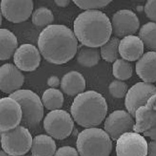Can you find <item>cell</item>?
<instances>
[{
	"mask_svg": "<svg viewBox=\"0 0 156 156\" xmlns=\"http://www.w3.org/2000/svg\"><path fill=\"white\" fill-rule=\"evenodd\" d=\"M40 54L50 63L62 65L74 58L78 51V40L69 27L51 24L45 27L37 39Z\"/></svg>",
	"mask_w": 156,
	"mask_h": 156,
	"instance_id": "obj_1",
	"label": "cell"
},
{
	"mask_svg": "<svg viewBox=\"0 0 156 156\" xmlns=\"http://www.w3.org/2000/svg\"><path fill=\"white\" fill-rule=\"evenodd\" d=\"M73 32L83 46L99 48L111 37V22L99 10L85 11L75 19Z\"/></svg>",
	"mask_w": 156,
	"mask_h": 156,
	"instance_id": "obj_2",
	"label": "cell"
},
{
	"mask_svg": "<svg viewBox=\"0 0 156 156\" xmlns=\"http://www.w3.org/2000/svg\"><path fill=\"white\" fill-rule=\"evenodd\" d=\"M108 112V105L100 93L89 90L77 95L71 106L73 119L80 126L90 128L100 125Z\"/></svg>",
	"mask_w": 156,
	"mask_h": 156,
	"instance_id": "obj_3",
	"label": "cell"
},
{
	"mask_svg": "<svg viewBox=\"0 0 156 156\" xmlns=\"http://www.w3.org/2000/svg\"><path fill=\"white\" fill-rule=\"evenodd\" d=\"M76 148L79 156H109L112 151V142L104 130L90 128L79 134Z\"/></svg>",
	"mask_w": 156,
	"mask_h": 156,
	"instance_id": "obj_4",
	"label": "cell"
},
{
	"mask_svg": "<svg viewBox=\"0 0 156 156\" xmlns=\"http://www.w3.org/2000/svg\"><path fill=\"white\" fill-rule=\"evenodd\" d=\"M9 97L16 100L21 108L23 126L33 128L40 124L44 117V106L38 95L29 90H19Z\"/></svg>",
	"mask_w": 156,
	"mask_h": 156,
	"instance_id": "obj_5",
	"label": "cell"
},
{
	"mask_svg": "<svg viewBox=\"0 0 156 156\" xmlns=\"http://www.w3.org/2000/svg\"><path fill=\"white\" fill-rule=\"evenodd\" d=\"M32 140L28 128L20 125L1 134L2 149L12 156H22L28 153L31 149Z\"/></svg>",
	"mask_w": 156,
	"mask_h": 156,
	"instance_id": "obj_6",
	"label": "cell"
},
{
	"mask_svg": "<svg viewBox=\"0 0 156 156\" xmlns=\"http://www.w3.org/2000/svg\"><path fill=\"white\" fill-rule=\"evenodd\" d=\"M43 126L50 137L62 140L71 135L74 129V122L68 112L60 109L53 110L46 115Z\"/></svg>",
	"mask_w": 156,
	"mask_h": 156,
	"instance_id": "obj_7",
	"label": "cell"
},
{
	"mask_svg": "<svg viewBox=\"0 0 156 156\" xmlns=\"http://www.w3.org/2000/svg\"><path fill=\"white\" fill-rule=\"evenodd\" d=\"M156 96L153 95L145 105L140 107L135 111V125L133 131L143 133L144 136L155 141L156 129Z\"/></svg>",
	"mask_w": 156,
	"mask_h": 156,
	"instance_id": "obj_8",
	"label": "cell"
},
{
	"mask_svg": "<svg viewBox=\"0 0 156 156\" xmlns=\"http://www.w3.org/2000/svg\"><path fill=\"white\" fill-rule=\"evenodd\" d=\"M147 150L148 142L140 133H126L117 140V156H146Z\"/></svg>",
	"mask_w": 156,
	"mask_h": 156,
	"instance_id": "obj_9",
	"label": "cell"
},
{
	"mask_svg": "<svg viewBox=\"0 0 156 156\" xmlns=\"http://www.w3.org/2000/svg\"><path fill=\"white\" fill-rule=\"evenodd\" d=\"M135 122L133 117L125 110H115L109 115L104 123V131L110 138L117 141L121 135L132 132Z\"/></svg>",
	"mask_w": 156,
	"mask_h": 156,
	"instance_id": "obj_10",
	"label": "cell"
},
{
	"mask_svg": "<svg viewBox=\"0 0 156 156\" xmlns=\"http://www.w3.org/2000/svg\"><path fill=\"white\" fill-rule=\"evenodd\" d=\"M153 95H156V87L152 83L139 82L128 90L126 94L125 106L128 112L134 117L135 111L145 105Z\"/></svg>",
	"mask_w": 156,
	"mask_h": 156,
	"instance_id": "obj_11",
	"label": "cell"
},
{
	"mask_svg": "<svg viewBox=\"0 0 156 156\" xmlns=\"http://www.w3.org/2000/svg\"><path fill=\"white\" fill-rule=\"evenodd\" d=\"M111 25L113 34L119 38L135 34L140 28V22L134 12L123 9L113 15Z\"/></svg>",
	"mask_w": 156,
	"mask_h": 156,
	"instance_id": "obj_12",
	"label": "cell"
},
{
	"mask_svg": "<svg viewBox=\"0 0 156 156\" xmlns=\"http://www.w3.org/2000/svg\"><path fill=\"white\" fill-rule=\"evenodd\" d=\"M22 110L16 100L11 97L0 99V132H6L21 124Z\"/></svg>",
	"mask_w": 156,
	"mask_h": 156,
	"instance_id": "obj_13",
	"label": "cell"
},
{
	"mask_svg": "<svg viewBox=\"0 0 156 156\" xmlns=\"http://www.w3.org/2000/svg\"><path fill=\"white\" fill-rule=\"evenodd\" d=\"M33 1H9L3 0L0 4L2 15L12 23L18 24L29 18L34 9Z\"/></svg>",
	"mask_w": 156,
	"mask_h": 156,
	"instance_id": "obj_14",
	"label": "cell"
},
{
	"mask_svg": "<svg viewBox=\"0 0 156 156\" xmlns=\"http://www.w3.org/2000/svg\"><path fill=\"white\" fill-rule=\"evenodd\" d=\"M15 65L20 71L33 72L37 69L41 62L38 49L31 44H23L17 47L13 54Z\"/></svg>",
	"mask_w": 156,
	"mask_h": 156,
	"instance_id": "obj_15",
	"label": "cell"
},
{
	"mask_svg": "<svg viewBox=\"0 0 156 156\" xmlns=\"http://www.w3.org/2000/svg\"><path fill=\"white\" fill-rule=\"evenodd\" d=\"M24 76L16 65L6 63L0 67V91L11 94L20 90Z\"/></svg>",
	"mask_w": 156,
	"mask_h": 156,
	"instance_id": "obj_16",
	"label": "cell"
},
{
	"mask_svg": "<svg viewBox=\"0 0 156 156\" xmlns=\"http://www.w3.org/2000/svg\"><path fill=\"white\" fill-rule=\"evenodd\" d=\"M144 46L139 37L131 35L122 37L119 45V56L128 62L136 61L144 54Z\"/></svg>",
	"mask_w": 156,
	"mask_h": 156,
	"instance_id": "obj_17",
	"label": "cell"
},
{
	"mask_svg": "<svg viewBox=\"0 0 156 156\" xmlns=\"http://www.w3.org/2000/svg\"><path fill=\"white\" fill-rule=\"evenodd\" d=\"M155 51L145 53L137 60L135 65L136 73L143 82L154 83L156 81Z\"/></svg>",
	"mask_w": 156,
	"mask_h": 156,
	"instance_id": "obj_18",
	"label": "cell"
},
{
	"mask_svg": "<svg viewBox=\"0 0 156 156\" xmlns=\"http://www.w3.org/2000/svg\"><path fill=\"white\" fill-rule=\"evenodd\" d=\"M60 87L66 94L76 96L84 92L86 87V82L80 73L77 71H71L62 78Z\"/></svg>",
	"mask_w": 156,
	"mask_h": 156,
	"instance_id": "obj_19",
	"label": "cell"
},
{
	"mask_svg": "<svg viewBox=\"0 0 156 156\" xmlns=\"http://www.w3.org/2000/svg\"><path fill=\"white\" fill-rule=\"evenodd\" d=\"M30 150L33 156H54L56 144L49 135H39L33 139Z\"/></svg>",
	"mask_w": 156,
	"mask_h": 156,
	"instance_id": "obj_20",
	"label": "cell"
},
{
	"mask_svg": "<svg viewBox=\"0 0 156 156\" xmlns=\"http://www.w3.org/2000/svg\"><path fill=\"white\" fill-rule=\"evenodd\" d=\"M18 47L17 37L6 29H0V60L11 58Z\"/></svg>",
	"mask_w": 156,
	"mask_h": 156,
	"instance_id": "obj_21",
	"label": "cell"
},
{
	"mask_svg": "<svg viewBox=\"0 0 156 156\" xmlns=\"http://www.w3.org/2000/svg\"><path fill=\"white\" fill-rule=\"evenodd\" d=\"M100 60V51L98 48L82 46L78 51L77 61L83 67H94L99 63Z\"/></svg>",
	"mask_w": 156,
	"mask_h": 156,
	"instance_id": "obj_22",
	"label": "cell"
},
{
	"mask_svg": "<svg viewBox=\"0 0 156 156\" xmlns=\"http://www.w3.org/2000/svg\"><path fill=\"white\" fill-rule=\"evenodd\" d=\"M43 106L47 110H60L64 103V97L61 91L56 88H49L45 90L42 97Z\"/></svg>",
	"mask_w": 156,
	"mask_h": 156,
	"instance_id": "obj_23",
	"label": "cell"
},
{
	"mask_svg": "<svg viewBox=\"0 0 156 156\" xmlns=\"http://www.w3.org/2000/svg\"><path fill=\"white\" fill-rule=\"evenodd\" d=\"M139 38L148 49L155 51L156 49V25L155 22H149L143 25L140 29Z\"/></svg>",
	"mask_w": 156,
	"mask_h": 156,
	"instance_id": "obj_24",
	"label": "cell"
},
{
	"mask_svg": "<svg viewBox=\"0 0 156 156\" xmlns=\"http://www.w3.org/2000/svg\"><path fill=\"white\" fill-rule=\"evenodd\" d=\"M120 39L117 37H112L102 45L100 48L101 58L108 62H114L119 59V45Z\"/></svg>",
	"mask_w": 156,
	"mask_h": 156,
	"instance_id": "obj_25",
	"label": "cell"
},
{
	"mask_svg": "<svg viewBox=\"0 0 156 156\" xmlns=\"http://www.w3.org/2000/svg\"><path fill=\"white\" fill-rule=\"evenodd\" d=\"M33 24L37 27H48L54 20V16L51 10L46 7H40L35 10L31 14Z\"/></svg>",
	"mask_w": 156,
	"mask_h": 156,
	"instance_id": "obj_26",
	"label": "cell"
},
{
	"mask_svg": "<svg viewBox=\"0 0 156 156\" xmlns=\"http://www.w3.org/2000/svg\"><path fill=\"white\" fill-rule=\"evenodd\" d=\"M133 66L130 62L124 59H117L113 63L112 73L117 80H126L133 75Z\"/></svg>",
	"mask_w": 156,
	"mask_h": 156,
	"instance_id": "obj_27",
	"label": "cell"
},
{
	"mask_svg": "<svg viewBox=\"0 0 156 156\" xmlns=\"http://www.w3.org/2000/svg\"><path fill=\"white\" fill-rule=\"evenodd\" d=\"M128 92V85L125 82L115 80L109 85V92L113 97L122 99L126 96Z\"/></svg>",
	"mask_w": 156,
	"mask_h": 156,
	"instance_id": "obj_28",
	"label": "cell"
},
{
	"mask_svg": "<svg viewBox=\"0 0 156 156\" xmlns=\"http://www.w3.org/2000/svg\"><path fill=\"white\" fill-rule=\"evenodd\" d=\"M111 1H74V3L79 8L83 9L85 11H93L103 9L111 3Z\"/></svg>",
	"mask_w": 156,
	"mask_h": 156,
	"instance_id": "obj_29",
	"label": "cell"
},
{
	"mask_svg": "<svg viewBox=\"0 0 156 156\" xmlns=\"http://www.w3.org/2000/svg\"><path fill=\"white\" fill-rule=\"evenodd\" d=\"M156 2L155 0L147 1L144 6V12L148 18L155 22L156 20Z\"/></svg>",
	"mask_w": 156,
	"mask_h": 156,
	"instance_id": "obj_30",
	"label": "cell"
},
{
	"mask_svg": "<svg viewBox=\"0 0 156 156\" xmlns=\"http://www.w3.org/2000/svg\"><path fill=\"white\" fill-rule=\"evenodd\" d=\"M54 156H79V155L76 148L66 146L59 148Z\"/></svg>",
	"mask_w": 156,
	"mask_h": 156,
	"instance_id": "obj_31",
	"label": "cell"
},
{
	"mask_svg": "<svg viewBox=\"0 0 156 156\" xmlns=\"http://www.w3.org/2000/svg\"><path fill=\"white\" fill-rule=\"evenodd\" d=\"M60 84V80L58 77L56 76H52L49 77L47 80V85H49L50 88H56L58 87Z\"/></svg>",
	"mask_w": 156,
	"mask_h": 156,
	"instance_id": "obj_32",
	"label": "cell"
},
{
	"mask_svg": "<svg viewBox=\"0 0 156 156\" xmlns=\"http://www.w3.org/2000/svg\"><path fill=\"white\" fill-rule=\"evenodd\" d=\"M156 151V144L155 141H151L148 143V150L147 154L146 156H155Z\"/></svg>",
	"mask_w": 156,
	"mask_h": 156,
	"instance_id": "obj_33",
	"label": "cell"
},
{
	"mask_svg": "<svg viewBox=\"0 0 156 156\" xmlns=\"http://www.w3.org/2000/svg\"><path fill=\"white\" fill-rule=\"evenodd\" d=\"M54 2L58 6L62 7V8L67 6L70 4V1L69 0H56Z\"/></svg>",
	"mask_w": 156,
	"mask_h": 156,
	"instance_id": "obj_34",
	"label": "cell"
},
{
	"mask_svg": "<svg viewBox=\"0 0 156 156\" xmlns=\"http://www.w3.org/2000/svg\"><path fill=\"white\" fill-rule=\"evenodd\" d=\"M0 156H12L8 154V153H6L4 151H0Z\"/></svg>",
	"mask_w": 156,
	"mask_h": 156,
	"instance_id": "obj_35",
	"label": "cell"
},
{
	"mask_svg": "<svg viewBox=\"0 0 156 156\" xmlns=\"http://www.w3.org/2000/svg\"><path fill=\"white\" fill-rule=\"evenodd\" d=\"M2 15L1 10H0V26L2 25Z\"/></svg>",
	"mask_w": 156,
	"mask_h": 156,
	"instance_id": "obj_36",
	"label": "cell"
}]
</instances>
